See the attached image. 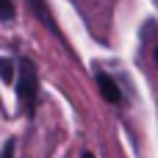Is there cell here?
<instances>
[{
  "label": "cell",
  "instance_id": "6da1fadb",
  "mask_svg": "<svg viewBox=\"0 0 158 158\" xmlns=\"http://www.w3.org/2000/svg\"><path fill=\"white\" fill-rule=\"evenodd\" d=\"M17 94L25 106V111L31 114L33 111V103H36V67L31 58H22L19 61V78H17Z\"/></svg>",
  "mask_w": 158,
  "mask_h": 158
},
{
  "label": "cell",
  "instance_id": "7a4b0ae2",
  "mask_svg": "<svg viewBox=\"0 0 158 158\" xmlns=\"http://www.w3.org/2000/svg\"><path fill=\"white\" fill-rule=\"evenodd\" d=\"M97 86H100V94H103V100H108V103H119L122 100V92H119V86L106 75V72H97Z\"/></svg>",
  "mask_w": 158,
  "mask_h": 158
},
{
  "label": "cell",
  "instance_id": "3957f363",
  "mask_svg": "<svg viewBox=\"0 0 158 158\" xmlns=\"http://www.w3.org/2000/svg\"><path fill=\"white\" fill-rule=\"evenodd\" d=\"M28 6H31V11L36 14V19H39L47 31H53V33L58 36V28H56V22H53V14H50L47 3H44V0H28Z\"/></svg>",
  "mask_w": 158,
  "mask_h": 158
},
{
  "label": "cell",
  "instance_id": "277c9868",
  "mask_svg": "<svg viewBox=\"0 0 158 158\" xmlns=\"http://www.w3.org/2000/svg\"><path fill=\"white\" fill-rule=\"evenodd\" d=\"M8 19H14V6L11 0H0V22H8Z\"/></svg>",
  "mask_w": 158,
  "mask_h": 158
},
{
  "label": "cell",
  "instance_id": "5b68a950",
  "mask_svg": "<svg viewBox=\"0 0 158 158\" xmlns=\"http://www.w3.org/2000/svg\"><path fill=\"white\" fill-rule=\"evenodd\" d=\"M0 158H14V139H8L0 150Z\"/></svg>",
  "mask_w": 158,
  "mask_h": 158
},
{
  "label": "cell",
  "instance_id": "8992f818",
  "mask_svg": "<svg viewBox=\"0 0 158 158\" xmlns=\"http://www.w3.org/2000/svg\"><path fill=\"white\" fill-rule=\"evenodd\" d=\"M0 75H3V81H11V64L6 58H0Z\"/></svg>",
  "mask_w": 158,
  "mask_h": 158
},
{
  "label": "cell",
  "instance_id": "52a82bcc",
  "mask_svg": "<svg viewBox=\"0 0 158 158\" xmlns=\"http://www.w3.org/2000/svg\"><path fill=\"white\" fill-rule=\"evenodd\" d=\"M81 158H94V156H92V153H83V156H81Z\"/></svg>",
  "mask_w": 158,
  "mask_h": 158
},
{
  "label": "cell",
  "instance_id": "ba28073f",
  "mask_svg": "<svg viewBox=\"0 0 158 158\" xmlns=\"http://www.w3.org/2000/svg\"><path fill=\"white\" fill-rule=\"evenodd\" d=\"M156 64H158V47H156Z\"/></svg>",
  "mask_w": 158,
  "mask_h": 158
}]
</instances>
